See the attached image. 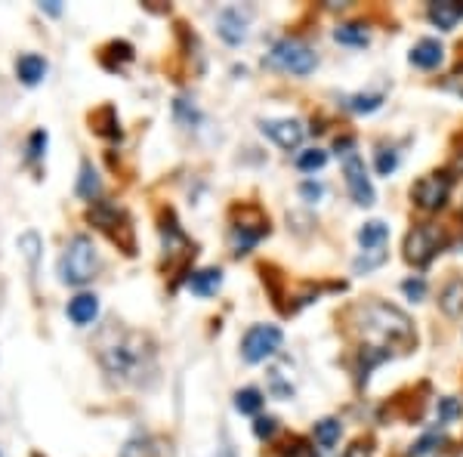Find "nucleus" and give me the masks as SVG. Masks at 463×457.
<instances>
[{"mask_svg": "<svg viewBox=\"0 0 463 457\" xmlns=\"http://www.w3.org/2000/svg\"><path fill=\"white\" fill-rule=\"evenodd\" d=\"M35 457H41V454H35Z\"/></svg>", "mask_w": 463, "mask_h": 457, "instance_id": "58836bf2", "label": "nucleus"}, {"mask_svg": "<svg viewBox=\"0 0 463 457\" xmlns=\"http://www.w3.org/2000/svg\"><path fill=\"white\" fill-rule=\"evenodd\" d=\"M387 241H389V226L383 223V220H371V223H364L358 228V245H362L364 251L387 247Z\"/></svg>", "mask_w": 463, "mask_h": 457, "instance_id": "6ab92c4d", "label": "nucleus"}, {"mask_svg": "<svg viewBox=\"0 0 463 457\" xmlns=\"http://www.w3.org/2000/svg\"><path fill=\"white\" fill-rule=\"evenodd\" d=\"M402 291H405V297L408 300H423L427 297V282H423V278H408V282H402Z\"/></svg>", "mask_w": 463, "mask_h": 457, "instance_id": "2f4dec72", "label": "nucleus"}, {"mask_svg": "<svg viewBox=\"0 0 463 457\" xmlns=\"http://www.w3.org/2000/svg\"><path fill=\"white\" fill-rule=\"evenodd\" d=\"M340 421H337V417H324V421H318L315 423V429H312V433H315V442L318 445L324 448V452H328V448H334L337 442H340Z\"/></svg>", "mask_w": 463, "mask_h": 457, "instance_id": "5701e85b", "label": "nucleus"}, {"mask_svg": "<svg viewBox=\"0 0 463 457\" xmlns=\"http://www.w3.org/2000/svg\"><path fill=\"white\" fill-rule=\"evenodd\" d=\"M442 245H445V235H442L439 226H433V223L414 226L408 232V238H405V257H408V263L429 266L435 260V253L442 251Z\"/></svg>", "mask_w": 463, "mask_h": 457, "instance_id": "0eeeda50", "label": "nucleus"}, {"mask_svg": "<svg viewBox=\"0 0 463 457\" xmlns=\"http://www.w3.org/2000/svg\"><path fill=\"white\" fill-rule=\"evenodd\" d=\"M387 247H377V251H364L362 257H355V263H352V272L355 276H368V272L380 269L383 263H387Z\"/></svg>", "mask_w": 463, "mask_h": 457, "instance_id": "393cba45", "label": "nucleus"}, {"mask_svg": "<svg viewBox=\"0 0 463 457\" xmlns=\"http://www.w3.org/2000/svg\"><path fill=\"white\" fill-rule=\"evenodd\" d=\"M324 164H328V152H324V148H306V152L297 155V167L303 173H315L322 171Z\"/></svg>", "mask_w": 463, "mask_h": 457, "instance_id": "bb28decb", "label": "nucleus"}, {"mask_svg": "<svg viewBox=\"0 0 463 457\" xmlns=\"http://www.w3.org/2000/svg\"><path fill=\"white\" fill-rule=\"evenodd\" d=\"M77 195H81L84 201H96L102 192V182H100V173H96V167L90 164V161H81V176H77Z\"/></svg>", "mask_w": 463, "mask_h": 457, "instance_id": "412c9836", "label": "nucleus"}, {"mask_svg": "<svg viewBox=\"0 0 463 457\" xmlns=\"http://www.w3.org/2000/svg\"><path fill=\"white\" fill-rule=\"evenodd\" d=\"M439 309L445 312V316H451V318L460 316V312H463V278H451V282L442 287Z\"/></svg>", "mask_w": 463, "mask_h": 457, "instance_id": "aec40b11", "label": "nucleus"}, {"mask_svg": "<svg viewBox=\"0 0 463 457\" xmlns=\"http://www.w3.org/2000/svg\"><path fill=\"white\" fill-rule=\"evenodd\" d=\"M334 41L347 44V47H364V44H368V31L358 22H343L334 28Z\"/></svg>", "mask_w": 463, "mask_h": 457, "instance_id": "b1692460", "label": "nucleus"}, {"mask_svg": "<svg viewBox=\"0 0 463 457\" xmlns=\"http://www.w3.org/2000/svg\"><path fill=\"white\" fill-rule=\"evenodd\" d=\"M56 272H59V282L68 287H84L93 282L96 272H100V251H96L93 238H90V235L68 238L62 257H59Z\"/></svg>", "mask_w": 463, "mask_h": 457, "instance_id": "7ed1b4c3", "label": "nucleus"}, {"mask_svg": "<svg viewBox=\"0 0 463 457\" xmlns=\"http://www.w3.org/2000/svg\"><path fill=\"white\" fill-rule=\"evenodd\" d=\"M343 176H347V188L352 195V201H355L358 207H371L374 204V182H371L368 171H364V161L358 158L355 152L347 155L343 158Z\"/></svg>", "mask_w": 463, "mask_h": 457, "instance_id": "1a4fd4ad", "label": "nucleus"}, {"mask_svg": "<svg viewBox=\"0 0 463 457\" xmlns=\"http://www.w3.org/2000/svg\"><path fill=\"white\" fill-rule=\"evenodd\" d=\"M223 285V269H201L188 276V291L198 293V297H213Z\"/></svg>", "mask_w": 463, "mask_h": 457, "instance_id": "a211bd4d", "label": "nucleus"}, {"mask_svg": "<svg viewBox=\"0 0 463 457\" xmlns=\"http://www.w3.org/2000/svg\"><path fill=\"white\" fill-rule=\"evenodd\" d=\"M259 130H263L266 136H269L272 142H275L278 148H284V152H293V148L303 146V124L299 121H291V117H275V121H263L259 124Z\"/></svg>", "mask_w": 463, "mask_h": 457, "instance_id": "9d476101", "label": "nucleus"}, {"mask_svg": "<svg viewBox=\"0 0 463 457\" xmlns=\"http://www.w3.org/2000/svg\"><path fill=\"white\" fill-rule=\"evenodd\" d=\"M343 102H347V108H352V112L371 115L383 106V93H355V96H347Z\"/></svg>", "mask_w": 463, "mask_h": 457, "instance_id": "a878e982", "label": "nucleus"}, {"mask_svg": "<svg viewBox=\"0 0 463 457\" xmlns=\"http://www.w3.org/2000/svg\"><path fill=\"white\" fill-rule=\"evenodd\" d=\"M451 173H427L420 176V180L414 182V188H411V198H414V204L420 207V211H442L448 201V195H451Z\"/></svg>", "mask_w": 463, "mask_h": 457, "instance_id": "6e6552de", "label": "nucleus"}, {"mask_svg": "<svg viewBox=\"0 0 463 457\" xmlns=\"http://www.w3.org/2000/svg\"><path fill=\"white\" fill-rule=\"evenodd\" d=\"M269 232V220H244L241 217V223H232V228H229V241H232V253H247L251 251L253 245H257L259 238H263V235Z\"/></svg>", "mask_w": 463, "mask_h": 457, "instance_id": "9b49d317", "label": "nucleus"}, {"mask_svg": "<svg viewBox=\"0 0 463 457\" xmlns=\"http://www.w3.org/2000/svg\"><path fill=\"white\" fill-rule=\"evenodd\" d=\"M90 127L93 133L106 136V140H121V121H117V112L112 106H102L90 115Z\"/></svg>", "mask_w": 463, "mask_h": 457, "instance_id": "f3484780", "label": "nucleus"}, {"mask_svg": "<svg viewBox=\"0 0 463 457\" xmlns=\"http://www.w3.org/2000/svg\"><path fill=\"white\" fill-rule=\"evenodd\" d=\"M411 65L414 68H423V71H433L442 65V59H445V47H442L435 37H423V41H417L414 47H411Z\"/></svg>", "mask_w": 463, "mask_h": 457, "instance_id": "ddd939ff", "label": "nucleus"}, {"mask_svg": "<svg viewBox=\"0 0 463 457\" xmlns=\"http://www.w3.org/2000/svg\"><path fill=\"white\" fill-rule=\"evenodd\" d=\"M87 220L93 226H100L117 247H124V253H136L133 226H130V220L124 217V211H117V207H112V204H102V201H96V204L87 211Z\"/></svg>", "mask_w": 463, "mask_h": 457, "instance_id": "39448f33", "label": "nucleus"}, {"mask_svg": "<svg viewBox=\"0 0 463 457\" xmlns=\"http://www.w3.org/2000/svg\"><path fill=\"white\" fill-rule=\"evenodd\" d=\"M41 10H47V12H53V16H59V12H62V6H59L56 0H50V4H41Z\"/></svg>", "mask_w": 463, "mask_h": 457, "instance_id": "4c0bfd02", "label": "nucleus"}, {"mask_svg": "<svg viewBox=\"0 0 463 457\" xmlns=\"http://www.w3.org/2000/svg\"><path fill=\"white\" fill-rule=\"evenodd\" d=\"M100 365L112 381L117 383H133L140 387L146 377L155 374L158 365V352L155 343L140 331H124V328H108L102 334L100 346H96Z\"/></svg>", "mask_w": 463, "mask_h": 457, "instance_id": "f257e3e1", "label": "nucleus"}, {"mask_svg": "<svg viewBox=\"0 0 463 457\" xmlns=\"http://www.w3.org/2000/svg\"><path fill=\"white\" fill-rule=\"evenodd\" d=\"M278 429V421L275 417H257V423H253V433L259 436V439H272Z\"/></svg>", "mask_w": 463, "mask_h": 457, "instance_id": "473e14b6", "label": "nucleus"}, {"mask_svg": "<svg viewBox=\"0 0 463 457\" xmlns=\"http://www.w3.org/2000/svg\"><path fill=\"white\" fill-rule=\"evenodd\" d=\"M68 318L77 325V328H87V325L96 322L100 316V297L96 293H77V297L68 300Z\"/></svg>", "mask_w": 463, "mask_h": 457, "instance_id": "4468645a", "label": "nucleus"}, {"mask_svg": "<svg viewBox=\"0 0 463 457\" xmlns=\"http://www.w3.org/2000/svg\"><path fill=\"white\" fill-rule=\"evenodd\" d=\"M463 19V4L460 0H435L429 4V22L442 31H451Z\"/></svg>", "mask_w": 463, "mask_h": 457, "instance_id": "2eb2a0df", "label": "nucleus"}, {"mask_svg": "<svg viewBox=\"0 0 463 457\" xmlns=\"http://www.w3.org/2000/svg\"><path fill=\"white\" fill-rule=\"evenodd\" d=\"M435 411H439V421L442 423H451L454 417L460 414V402L451 399V396H445V399H439V405H435Z\"/></svg>", "mask_w": 463, "mask_h": 457, "instance_id": "7c9ffc66", "label": "nucleus"}, {"mask_svg": "<svg viewBox=\"0 0 463 457\" xmlns=\"http://www.w3.org/2000/svg\"><path fill=\"white\" fill-rule=\"evenodd\" d=\"M439 436H435V433H429V436H423V439L420 442H417V445L414 448H411V457H423V454H429V452H433V445H439Z\"/></svg>", "mask_w": 463, "mask_h": 457, "instance_id": "f704fd0d", "label": "nucleus"}, {"mask_svg": "<svg viewBox=\"0 0 463 457\" xmlns=\"http://www.w3.org/2000/svg\"><path fill=\"white\" fill-rule=\"evenodd\" d=\"M282 343H284V334L278 325H253V328H247V334L241 337V356H244V362L259 365L275 356V352L282 349Z\"/></svg>", "mask_w": 463, "mask_h": 457, "instance_id": "423d86ee", "label": "nucleus"}, {"mask_svg": "<svg viewBox=\"0 0 463 457\" xmlns=\"http://www.w3.org/2000/svg\"><path fill=\"white\" fill-rule=\"evenodd\" d=\"M47 130H35V133L28 136V155H25V158L31 161V164H35V161H41L44 155H47Z\"/></svg>", "mask_w": 463, "mask_h": 457, "instance_id": "c85d7f7f", "label": "nucleus"}, {"mask_svg": "<svg viewBox=\"0 0 463 457\" xmlns=\"http://www.w3.org/2000/svg\"><path fill=\"white\" fill-rule=\"evenodd\" d=\"M217 31L229 47H238V44L247 41V16L238 6H226L217 16Z\"/></svg>", "mask_w": 463, "mask_h": 457, "instance_id": "f8f14e48", "label": "nucleus"}, {"mask_svg": "<svg viewBox=\"0 0 463 457\" xmlns=\"http://www.w3.org/2000/svg\"><path fill=\"white\" fill-rule=\"evenodd\" d=\"M395 171H399V152H395V148H380V152H377V173L393 176Z\"/></svg>", "mask_w": 463, "mask_h": 457, "instance_id": "c756f323", "label": "nucleus"}, {"mask_svg": "<svg viewBox=\"0 0 463 457\" xmlns=\"http://www.w3.org/2000/svg\"><path fill=\"white\" fill-rule=\"evenodd\" d=\"M299 195H303V201H309V204H315V201L324 195V186H322V182H315V180H306L303 186H299Z\"/></svg>", "mask_w": 463, "mask_h": 457, "instance_id": "72a5a7b5", "label": "nucleus"}, {"mask_svg": "<svg viewBox=\"0 0 463 457\" xmlns=\"http://www.w3.org/2000/svg\"><path fill=\"white\" fill-rule=\"evenodd\" d=\"M266 62H269L272 68H278V71H288V75L306 77V75L315 71L318 59H315V53H312V47H306L303 41H297V37H282V41L272 44Z\"/></svg>", "mask_w": 463, "mask_h": 457, "instance_id": "20e7f679", "label": "nucleus"}, {"mask_svg": "<svg viewBox=\"0 0 463 457\" xmlns=\"http://www.w3.org/2000/svg\"><path fill=\"white\" fill-rule=\"evenodd\" d=\"M0 457H4V454H0Z\"/></svg>", "mask_w": 463, "mask_h": 457, "instance_id": "ea45409f", "label": "nucleus"}, {"mask_svg": "<svg viewBox=\"0 0 463 457\" xmlns=\"http://www.w3.org/2000/svg\"><path fill=\"white\" fill-rule=\"evenodd\" d=\"M47 75V59L37 53H25L16 59V77L25 84V87H37Z\"/></svg>", "mask_w": 463, "mask_h": 457, "instance_id": "dca6fc26", "label": "nucleus"}, {"mask_svg": "<svg viewBox=\"0 0 463 457\" xmlns=\"http://www.w3.org/2000/svg\"><path fill=\"white\" fill-rule=\"evenodd\" d=\"M343 457H371V448L362 445V442H355V445L347 448V454H343Z\"/></svg>", "mask_w": 463, "mask_h": 457, "instance_id": "c9c22d12", "label": "nucleus"}, {"mask_svg": "<svg viewBox=\"0 0 463 457\" xmlns=\"http://www.w3.org/2000/svg\"><path fill=\"white\" fill-rule=\"evenodd\" d=\"M41 235L37 232H22L19 235V251L25 253V260H28L31 269H37V253H41Z\"/></svg>", "mask_w": 463, "mask_h": 457, "instance_id": "cd10ccee", "label": "nucleus"}, {"mask_svg": "<svg viewBox=\"0 0 463 457\" xmlns=\"http://www.w3.org/2000/svg\"><path fill=\"white\" fill-rule=\"evenodd\" d=\"M263 402L266 399L257 387H244L235 393V411H238V414H247V417L259 414V411H263Z\"/></svg>", "mask_w": 463, "mask_h": 457, "instance_id": "4be33fe9", "label": "nucleus"}, {"mask_svg": "<svg viewBox=\"0 0 463 457\" xmlns=\"http://www.w3.org/2000/svg\"><path fill=\"white\" fill-rule=\"evenodd\" d=\"M358 318H362V331L371 337H380L389 346H411L417 341L414 325L399 306L383 303V300H371V303L358 306Z\"/></svg>", "mask_w": 463, "mask_h": 457, "instance_id": "f03ea898", "label": "nucleus"}, {"mask_svg": "<svg viewBox=\"0 0 463 457\" xmlns=\"http://www.w3.org/2000/svg\"><path fill=\"white\" fill-rule=\"evenodd\" d=\"M291 457H315V452H312V448H306V445H299V442H297V448H291Z\"/></svg>", "mask_w": 463, "mask_h": 457, "instance_id": "e433bc0d", "label": "nucleus"}]
</instances>
